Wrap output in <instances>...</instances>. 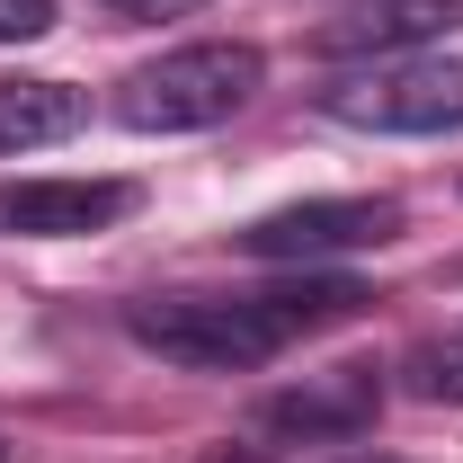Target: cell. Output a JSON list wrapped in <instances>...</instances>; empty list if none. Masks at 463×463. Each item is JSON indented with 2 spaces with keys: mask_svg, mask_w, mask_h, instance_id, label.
<instances>
[{
  "mask_svg": "<svg viewBox=\"0 0 463 463\" xmlns=\"http://www.w3.org/2000/svg\"><path fill=\"white\" fill-rule=\"evenodd\" d=\"M259 80H268V54L214 36V45H178L161 62H134L116 80V116L134 134H205V125H223V116L250 108Z\"/></svg>",
  "mask_w": 463,
  "mask_h": 463,
  "instance_id": "6da1fadb",
  "label": "cell"
},
{
  "mask_svg": "<svg viewBox=\"0 0 463 463\" xmlns=\"http://www.w3.org/2000/svg\"><path fill=\"white\" fill-rule=\"evenodd\" d=\"M125 330H134V347L170 356L187 374H259L277 347H294L259 294H152L125 312Z\"/></svg>",
  "mask_w": 463,
  "mask_h": 463,
  "instance_id": "7a4b0ae2",
  "label": "cell"
},
{
  "mask_svg": "<svg viewBox=\"0 0 463 463\" xmlns=\"http://www.w3.org/2000/svg\"><path fill=\"white\" fill-rule=\"evenodd\" d=\"M321 116L347 125V134H455L463 125V62L392 54V62H365V71H339L321 90Z\"/></svg>",
  "mask_w": 463,
  "mask_h": 463,
  "instance_id": "3957f363",
  "label": "cell"
},
{
  "mask_svg": "<svg viewBox=\"0 0 463 463\" xmlns=\"http://www.w3.org/2000/svg\"><path fill=\"white\" fill-rule=\"evenodd\" d=\"M402 232V205L392 196H303V205H277L241 232L250 259L268 268H321V259H347V250H383Z\"/></svg>",
  "mask_w": 463,
  "mask_h": 463,
  "instance_id": "277c9868",
  "label": "cell"
},
{
  "mask_svg": "<svg viewBox=\"0 0 463 463\" xmlns=\"http://www.w3.org/2000/svg\"><path fill=\"white\" fill-rule=\"evenodd\" d=\"M143 205L134 178H18L0 187V232L9 241H80V232H108Z\"/></svg>",
  "mask_w": 463,
  "mask_h": 463,
  "instance_id": "5b68a950",
  "label": "cell"
},
{
  "mask_svg": "<svg viewBox=\"0 0 463 463\" xmlns=\"http://www.w3.org/2000/svg\"><path fill=\"white\" fill-rule=\"evenodd\" d=\"M374 410H383V374L374 365H330V374H303L294 392H268L259 402V428L268 437H294V446H330V437L374 428Z\"/></svg>",
  "mask_w": 463,
  "mask_h": 463,
  "instance_id": "8992f818",
  "label": "cell"
},
{
  "mask_svg": "<svg viewBox=\"0 0 463 463\" xmlns=\"http://www.w3.org/2000/svg\"><path fill=\"white\" fill-rule=\"evenodd\" d=\"M463 27V0H365V9H347L330 18L321 36H312V54L330 62H392L410 45H428V36H455Z\"/></svg>",
  "mask_w": 463,
  "mask_h": 463,
  "instance_id": "52a82bcc",
  "label": "cell"
},
{
  "mask_svg": "<svg viewBox=\"0 0 463 463\" xmlns=\"http://www.w3.org/2000/svg\"><path fill=\"white\" fill-rule=\"evenodd\" d=\"M80 125H90V99L71 80H0V161L71 143Z\"/></svg>",
  "mask_w": 463,
  "mask_h": 463,
  "instance_id": "ba28073f",
  "label": "cell"
},
{
  "mask_svg": "<svg viewBox=\"0 0 463 463\" xmlns=\"http://www.w3.org/2000/svg\"><path fill=\"white\" fill-rule=\"evenodd\" d=\"M259 303H268V321H277L286 339H312V330H330V321H347V312H365L374 294L356 286V277L294 268V277H277V286H259Z\"/></svg>",
  "mask_w": 463,
  "mask_h": 463,
  "instance_id": "9c48e42d",
  "label": "cell"
},
{
  "mask_svg": "<svg viewBox=\"0 0 463 463\" xmlns=\"http://www.w3.org/2000/svg\"><path fill=\"white\" fill-rule=\"evenodd\" d=\"M410 392H419V402H463V330L410 347Z\"/></svg>",
  "mask_w": 463,
  "mask_h": 463,
  "instance_id": "30bf717a",
  "label": "cell"
},
{
  "mask_svg": "<svg viewBox=\"0 0 463 463\" xmlns=\"http://www.w3.org/2000/svg\"><path fill=\"white\" fill-rule=\"evenodd\" d=\"M54 36V0H0V45H36Z\"/></svg>",
  "mask_w": 463,
  "mask_h": 463,
  "instance_id": "8fae6325",
  "label": "cell"
},
{
  "mask_svg": "<svg viewBox=\"0 0 463 463\" xmlns=\"http://www.w3.org/2000/svg\"><path fill=\"white\" fill-rule=\"evenodd\" d=\"M108 18H196L205 0H99Z\"/></svg>",
  "mask_w": 463,
  "mask_h": 463,
  "instance_id": "7c38bea8",
  "label": "cell"
},
{
  "mask_svg": "<svg viewBox=\"0 0 463 463\" xmlns=\"http://www.w3.org/2000/svg\"><path fill=\"white\" fill-rule=\"evenodd\" d=\"M0 463H9V446H0Z\"/></svg>",
  "mask_w": 463,
  "mask_h": 463,
  "instance_id": "4fadbf2b",
  "label": "cell"
}]
</instances>
